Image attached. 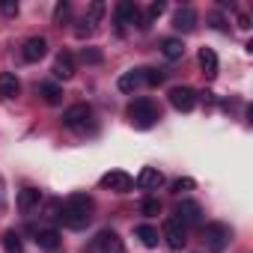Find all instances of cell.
Here are the masks:
<instances>
[{
  "instance_id": "1",
  "label": "cell",
  "mask_w": 253,
  "mask_h": 253,
  "mask_svg": "<svg viewBox=\"0 0 253 253\" xmlns=\"http://www.w3.org/2000/svg\"><path fill=\"white\" fill-rule=\"evenodd\" d=\"M60 217H63V223H66L69 229H84V226H89V220H92V200H89L86 194L69 197L66 206H63V211H60Z\"/></svg>"
},
{
  "instance_id": "2",
  "label": "cell",
  "mask_w": 253,
  "mask_h": 253,
  "mask_svg": "<svg viewBox=\"0 0 253 253\" xmlns=\"http://www.w3.org/2000/svg\"><path fill=\"white\" fill-rule=\"evenodd\" d=\"M128 119H131L134 128L146 131V128H152V125L161 119V110H158V104L152 98H134L128 104Z\"/></svg>"
},
{
  "instance_id": "3",
  "label": "cell",
  "mask_w": 253,
  "mask_h": 253,
  "mask_svg": "<svg viewBox=\"0 0 253 253\" xmlns=\"http://www.w3.org/2000/svg\"><path fill=\"white\" fill-rule=\"evenodd\" d=\"M232 241V229L226 223H206L203 226V244L209 253H223Z\"/></svg>"
},
{
  "instance_id": "4",
  "label": "cell",
  "mask_w": 253,
  "mask_h": 253,
  "mask_svg": "<svg viewBox=\"0 0 253 253\" xmlns=\"http://www.w3.org/2000/svg\"><path fill=\"white\" fill-rule=\"evenodd\" d=\"M125 27H140L143 30L140 6L134 3V0H122V3H116V30L122 33Z\"/></svg>"
},
{
  "instance_id": "5",
  "label": "cell",
  "mask_w": 253,
  "mask_h": 253,
  "mask_svg": "<svg viewBox=\"0 0 253 253\" xmlns=\"http://www.w3.org/2000/svg\"><path fill=\"white\" fill-rule=\"evenodd\" d=\"M89 119H92V107L89 104H72V107L63 110V125L72 128V131H84Z\"/></svg>"
},
{
  "instance_id": "6",
  "label": "cell",
  "mask_w": 253,
  "mask_h": 253,
  "mask_svg": "<svg viewBox=\"0 0 253 253\" xmlns=\"http://www.w3.org/2000/svg\"><path fill=\"white\" fill-rule=\"evenodd\" d=\"M101 188H107L113 194H128L134 188V179L125 173V170H110V173L101 176Z\"/></svg>"
},
{
  "instance_id": "7",
  "label": "cell",
  "mask_w": 253,
  "mask_h": 253,
  "mask_svg": "<svg viewBox=\"0 0 253 253\" xmlns=\"http://www.w3.org/2000/svg\"><path fill=\"white\" fill-rule=\"evenodd\" d=\"M173 214H176L173 220H179L185 229H188V226H197V223L203 220V209H200V203H194V200H182Z\"/></svg>"
},
{
  "instance_id": "8",
  "label": "cell",
  "mask_w": 253,
  "mask_h": 253,
  "mask_svg": "<svg viewBox=\"0 0 253 253\" xmlns=\"http://www.w3.org/2000/svg\"><path fill=\"white\" fill-rule=\"evenodd\" d=\"M164 238H167V247L170 250H182L185 244H188V229L179 223V220H164V232H161Z\"/></svg>"
},
{
  "instance_id": "9",
  "label": "cell",
  "mask_w": 253,
  "mask_h": 253,
  "mask_svg": "<svg viewBox=\"0 0 253 253\" xmlns=\"http://www.w3.org/2000/svg\"><path fill=\"white\" fill-rule=\"evenodd\" d=\"M170 104H173L176 110L188 113V110H194V104H197V92H194L191 86H173V89H170Z\"/></svg>"
},
{
  "instance_id": "10",
  "label": "cell",
  "mask_w": 253,
  "mask_h": 253,
  "mask_svg": "<svg viewBox=\"0 0 253 253\" xmlns=\"http://www.w3.org/2000/svg\"><path fill=\"white\" fill-rule=\"evenodd\" d=\"M134 185H137L140 191H158V188L164 185V173H161L158 167H143V170L137 173Z\"/></svg>"
},
{
  "instance_id": "11",
  "label": "cell",
  "mask_w": 253,
  "mask_h": 253,
  "mask_svg": "<svg viewBox=\"0 0 253 253\" xmlns=\"http://www.w3.org/2000/svg\"><path fill=\"white\" fill-rule=\"evenodd\" d=\"M45 54H48V42H45L42 36H30V39L24 42V48H21V57H24L27 63H39Z\"/></svg>"
},
{
  "instance_id": "12",
  "label": "cell",
  "mask_w": 253,
  "mask_h": 253,
  "mask_svg": "<svg viewBox=\"0 0 253 253\" xmlns=\"http://www.w3.org/2000/svg\"><path fill=\"white\" fill-rule=\"evenodd\" d=\"M95 247H98V253H125V247L113 229H101L95 238Z\"/></svg>"
},
{
  "instance_id": "13",
  "label": "cell",
  "mask_w": 253,
  "mask_h": 253,
  "mask_svg": "<svg viewBox=\"0 0 253 253\" xmlns=\"http://www.w3.org/2000/svg\"><path fill=\"white\" fill-rule=\"evenodd\" d=\"M18 92H21V81L12 72H0V98L12 101V98H18Z\"/></svg>"
},
{
  "instance_id": "14",
  "label": "cell",
  "mask_w": 253,
  "mask_h": 253,
  "mask_svg": "<svg viewBox=\"0 0 253 253\" xmlns=\"http://www.w3.org/2000/svg\"><path fill=\"white\" fill-rule=\"evenodd\" d=\"M173 27H176L179 33H191V30L197 27V12H194V6H182V9L173 15Z\"/></svg>"
},
{
  "instance_id": "15",
  "label": "cell",
  "mask_w": 253,
  "mask_h": 253,
  "mask_svg": "<svg viewBox=\"0 0 253 253\" xmlns=\"http://www.w3.org/2000/svg\"><path fill=\"white\" fill-rule=\"evenodd\" d=\"M54 75L63 78V81H69V78L75 75V57H72L69 51H60V54H57V60H54Z\"/></svg>"
},
{
  "instance_id": "16",
  "label": "cell",
  "mask_w": 253,
  "mask_h": 253,
  "mask_svg": "<svg viewBox=\"0 0 253 253\" xmlns=\"http://www.w3.org/2000/svg\"><path fill=\"white\" fill-rule=\"evenodd\" d=\"M39 200H42V191L39 188H21L18 191V209L27 214V211H33L36 206H39Z\"/></svg>"
},
{
  "instance_id": "17",
  "label": "cell",
  "mask_w": 253,
  "mask_h": 253,
  "mask_svg": "<svg viewBox=\"0 0 253 253\" xmlns=\"http://www.w3.org/2000/svg\"><path fill=\"white\" fill-rule=\"evenodd\" d=\"M36 247H42V250H57L60 247V232L57 229H36Z\"/></svg>"
},
{
  "instance_id": "18",
  "label": "cell",
  "mask_w": 253,
  "mask_h": 253,
  "mask_svg": "<svg viewBox=\"0 0 253 253\" xmlns=\"http://www.w3.org/2000/svg\"><path fill=\"white\" fill-rule=\"evenodd\" d=\"M140 84H143V75H140V69H134V72H125V75L116 81V86H119L122 92H134Z\"/></svg>"
},
{
  "instance_id": "19",
  "label": "cell",
  "mask_w": 253,
  "mask_h": 253,
  "mask_svg": "<svg viewBox=\"0 0 253 253\" xmlns=\"http://www.w3.org/2000/svg\"><path fill=\"white\" fill-rule=\"evenodd\" d=\"M200 66H203V75L206 78H214L217 75V54L211 48H203L200 51Z\"/></svg>"
},
{
  "instance_id": "20",
  "label": "cell",
  "mask_w": 253,
  "mask_h": 253,
  "mask_svg": "<svg viewBox=\"0 0 253 253\" xmlns=\"http://www.w3.org/2000/svg\"><path fill=\"white\" fill-rule=\"evenodd\" d=\"M161 54H164L167 60H179V57L185 54V42H182V39H164V42H161Z\"/></svg>"
},
{
  "instance_id": "21",
  "label": "cell",
  "mask_w": 253,
  "mask_h": 253,
  "mask_svg": "<svg viewBox=\"0 0 253 253\" xmlns=\"http://www.w3.org/2000/svg\"><path fill=\"white\" fill-rule=\"evenodd\" d=\"M39 92H42L45 104H60V101H63V89H60L57 84H42V86H39Z\"/></svg>"
},
{
  "instance_id": "22",
  "label": "cell",
  "mask_w": 253,
  "mask_h": 253,
  "mask_svg": "<svg viewBox=\"0 0 253 253\" xmlns=\"http://www.w3.org/2000/svg\"><path fill=\"white\" fill-rule=\"evenodd\" d=\"M137 238H140L146 247H158V229L149 226V223H140V226H137Z\"/></svg>"
},
{
  "instance_id": "23",
  "label": "cell",
  "mask_w": 253,
  "mask_h": 253,
  "mask_svg": "<svg viewBox=\"0 0 253 253\" xmlns=\"http://www.w3.org/2000/svg\"><path fill=\"white\" fill-rule=\"evenodd\" d=\"M3 247H6V253H24V247H21V235H18L15 229H9V232L3 235Z\"/></svg>"
},
{
  "instance_id": "24",
  "label": "cell",
  "mask_w": 253,
  "mask_h": 253,
  "mask_svg": "<svg viewBox=\"0 0 253 253\" xmlns=\"http://www.w3.org/2000/svg\"><path fill=\"white\" fill-rule=\"evenodd\" d=\"M140 75H143V84H149V86H161L167 78L161 69H140Z\"/></svg>"
},
{
  "instance_id": "25",
  "label": "cell",
  "mask_w": 253,
  "mask_h": 253,
  "mask_svg": "<svg viewBox=\"0 0 253 253\" xmlns=\"http://www.w3.org/2000/svg\"><path fill=\"white\" fill-rule=\"evenodd\" d=\"M101 15H104V3H101V0H95V3L89 6V15L84 18V24L95 30V24H98V18H101Z\"/></svg>"
},
{
  "instance_id": "26",
  "label": "cell",
  "mask_w": 253,
  "mask_h": 253,
  "mask_svg": "<svg viewBox=\"0 0 253 253\" xmlns=\"http://www.w3.org/2000/svg\"><path fill=\"white\" fill-rule=\"evenodd\" d=\"M164 9H167V3H164V0L152 3V6H149V12H146V18H143V30H146V27H149L155 18H161V12H164Z\"/></svg>"
},
{
  "instance_id": "27",
  "label": "cell",
  "mask_w": 253,
  "mask_h": 253,
  "mask_svg": "<svg viewBox=\"0 0 253 253\" xmlns=\"http://www.w3.org/2000/svg\"><path fill=\"white\" fill-rule=\"evenodd\" d=\"M140 211H143L146 217H155V214H161V203H158L155 197H149V200H143V206H140Z\"/></svg>"
},
{
  "instance_id": "28",
  "label": "cell",
  "mask_w": 253,
  "mask_h": 253,
  "mask_svg": "<svg viewBox=\"0 0 253 253\" xmlns=\"http://www.w3.org/2000/svg\"><path fill=\"white\" fill-rule=\"evenodd\" d=\"M185 191H194V179H176L173 182V194H185Z\"/></svg>"
},
{
  "instance_id": "29",
  "label": "cell",
  "mask_w": 253,
  "mask_h": 253,
  "mask_svg": "<svg viewBox=\"0 0 253 253\" xmlns=\"http://www.w3.org/2000/svg\"><path fill=\"white\" fill-rule=\"evenodd\" d=\"M69 12H72V6L66 3V0H63V3H57V9H54V21H66Z\"/></svg>"
},
{
  "instance_id": "30",
  "label": "cell",
  "mask_w": 253,
  "mask_h": 253,
  "mask_svg": "<svg viewBox=\"0 0 253 253\" xmlns=\"http://www.w3.org/2000/svg\"><path fill=\"white\" fill-rule=\"evenodd\" d=\"M84 63H101V51H95V48H84Z\"/></svg>"
},
{
  "instance_id": "31",
  "label": "cell",
  "mask_w": 253,
  "mask_h": 253,
  "mask_svg": "<svg viewBox=\"0 0 253 253\" xmlns=\"http://www.w3.org/2000/svg\"><path fill=\"white\" fill-rule=\"evenodd\" d=\"M3 15H18V3H0Z\"/></svg>"
}]
</instances>
